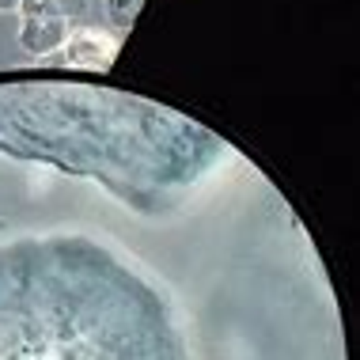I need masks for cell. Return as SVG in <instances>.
<instances>
[{
    "mask_svg": "<svg viewBox=\"0 0 360 360\" xmlns=\"http://www.w3.org/2000/svg\"><path fill=\"white\" fill-rule=\"evenodd\" d=\"M0 360H179L148 292L80 243L0 255Z\"/></svg>",
    "mask_w": 360,
    "mask_h": 360,
    "instance_id": "cell-1",
    "label": "cell"
},
{
    "mask_svg": "<svg viewBox=\"0 0 360 360\" xmlns=\"http://www.w3.org/2000/svg\"><path fill=\"white\" fill-rule=\"evenodd\" d=\"M114 53H118V42H114L106 31H95V27H72L65 46L57 50V61L69 65V69H110Z\"/></svg>",
    "mask_w": 360,
    "mask_h": 360,
    "instance_id": "cell-2",
    "label": "cell"
},
{
    "mask_svg": "<svg viewBox=\"0 0 360 360\" xmlns=\"http://www.w3.org/2000/svg\"><path fill=\"white\" fill-rule=\"evenodd\" d=\"M76 23L69 19H23L19 23V50L31 53V57H50L65 46Z\"/></svg>",
    "mask_w": 360,
    "mask_h": 360,
    "instance_id": "cell-3",
    "label": "cell"
},
{
    "mask_svg": "<svg viewBox=\"0 0 360 360\" xmlns=\"http://www.w3.org/2000/svg\"><path fill=\"white\" fill-rule=\"evenodd\" d=\"M19 15L23 19H76L87 15V0H19Z\"/></svg>",
    "mask_w": 360,
    "mask_h": 360,
    "instance_id": "cell-4",
    "label": "cell"
},
{
    "mask_svg": "<svg viewBox=\"0 0 360 360\" xmlns=\"http://www.w3.org/2000/svg\"><path fill=\"white\" fill-rule=\"evenodd\" d=\"M141 8H144V0H106V19H110L118 31H125V27L137 19Z\"/></svg>",
    "mask_w": 360,
    "mask_h": 360,
    "instance_id": "cell-5",
    "label": "cell"
},
{
    "mask_svg": "<svg viewBox=\"0 0 360 360\" xmlns=\"http://www.w3.org/2000/svg\"><path fill=\"white\" fill-rule=\"evenodd\" d=\"M8 12H19V0H0V15H8Z\"/></svg>",
    "mask_w": 360,
    "mask_h": 360,
    "instance_id": "cell-6",
    "label": "cell"
}]
</instances>
